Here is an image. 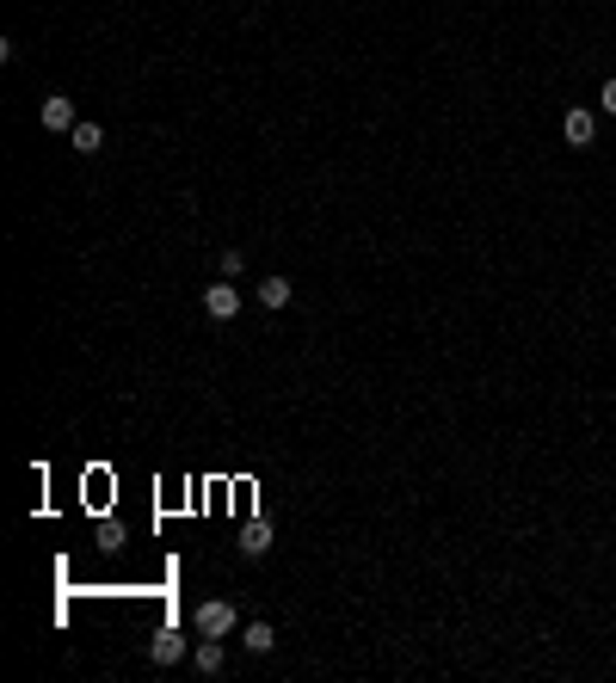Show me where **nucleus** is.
<instances>
[{
  "instance_id": "f257e3e1",
  "label": "nucleus",
  "mask_w": 616,
  "mask_h": 683,
  "mask_svg": "<svg viewBox=\"0 0 616 683\" xmlns=\"http://www.w3.org/2000/svg\"><path fill=\"white\" fill-rule=\"evenodd\" d=\"M204 308H210V320H234V315H240V290H234V277H223V283L204 290Z\"/></svg>"
},
{
  "instance_id": "f03ea898",
  "label": "nucleus",
  "mask_w": 616,
  "mask_h": 683,
  "mask_svg": "<svg viewBox=\"0 0 616 683\" xmlns=\"http://www.w3.org/2000/svg\"><path fill=\"white\" fill-rule=\"evenodd\" d=\"M198 634H234V603H223V597H210V603H198Z\"/></svg>"
},
{
  "instance_id": "7ed1b4c3",
  "label": "nucleus",
  "mask_w": 616,
  "mask_h": 683,
  "mask_svg": "<svg viewBox=\"0 0 616 683\" xmlns=\"http://www.w3.org/2000/svg\"><path fill=\"white\" fill-rule=\"evenodd\" d=\"M561 136H567V142H573V148H592V136H598V117H592V111H567V117H561Z\"/></svg>"
},
{
  "instance_id": "20e7f679",
  "label": "nucleus",
  "mask_w": 616,
  "mask_h": 683,
  "mask_svg": "<svg viewBox=\"0 0 616 683\" xmlns=\"http://www.w3.org/2000/svg\"><path fill=\"white\" fill-rule=\"evenodd\" d=\"M74 123H80V117H74V105H68L62 93H50V99H44V130H56V136H68Z\"/></svg>"
},
{
  "instance_id": "39448f33",
  "label": "nucleus",
  "mask_w": 616,
  "mask_h": 683,
  "mask_svg": "<svg viewBox=\"0 0 616 683\" xmlns=\"http://www.w3.org/2000/svg\"><path fill=\"white\" fill-rule=\"evenodd\" d=\"M148 653H155V665H179V659H185V634H179V628H161Z\"/></svg>"
},
{
  "instance_id": "423d86ee",
  "label": "nucleus",
  "mask_w": 616,
  "mask_h": 683,
  "mask_svg": "<svg viewBox=\"0 0 616 683\" xmlns=\"http://www.w3.org/2000/svg\"><path fill=\"white\" fill-rule=\"evenodd\" d=\"M240 646H247L253 659H266V653L278 646V634H272V622H247V628H240Z\"/></svg>"
},
{
  "instance_id": "0eeeda50",
  "label": "nucleus",
  "mask_w": 616,
  "mask_h": 683,
  "mask_svg": "<svg viewBox=\"0 0 616 683\" xmlns=\"http://www.w3.org/2000/svg\"><path fill=\"white\" fill-rule=\"evenodd\" d=\"M223 665H228V653H223V634H204V646H198V671H204V678H216Z\"/></svg>"
},
{
  "instance_id": "6e6552de",
  "label": "nucleus",
  "mask_w": 616,
  "mask_h": 683,
  "mask_svg": "<svg viewBox=\"0 0 616 683\" xmlns=\"http://www.w3.org/2000/svg\"><path fill=\"white\" fill-rule=\"evenodd\" d=\"M68 142H74L80 155H99V148H105V130H99V123H74V130H68Z\"/></svg>"
},
{
  "instance_id": "1a4fd4ad",
  "label": "nucleus",
  "mask_w": 616,
  "mask_h": 683,
  "mask_svg": "<svg viewBox=\"0 0 616 683\" xmlns=\"http://www.w3.org/2000/svg\"><path fill=\"white\" fill-rule=\"evenodd\" d=\"M266 548H272V524H247V529H240V554H253V561H259Z\"/></svg>"
},
{
  "instance_id": "9d476101",
  "label": "nucleus",
  "mask_w": 616,
  "mask_h": 683,
  "mask_svg": "<svg viewBox=\"0 0 616 683\" xmlns=\"http://www.w3.org/2000/svg\"><path fill=\"white\" fill-rule=\"evenodd\" d=\"M290 296H296L290 277H266V283H259V302H266V308H290Z\"/></svg>"
},
{
  "instance_id": "9b49d317",
  "label": "nucleus",
  "mask_w": 616,
  "mask_h": 683,
  "mask_svg": "<svg viewBox=\"0 0 616 683\" xmlns=\"http://www.w3.org/2000/svg\"><path fill=\"white\" fill-rule=\"evenodd\" d=\"M240 271H247V253H240V247H228V253H223V277H240Z\"/></svg>"
},
{
  "instance_id": "f8f14e48",
  "label": "nucleus",
  "mask_w": 616,
  "mask_h": 683,
  "mask_svg": "<svg viewBox=\"0 0 616 683\" xmlns=\"http://www.w3.org/2000/svg\"><path fill=\"white\" fill-rule=\"evenodd\" d=\"M598 105H604V111H616V80H604V93H598Z\"/></svg>"
}]
</instances>
